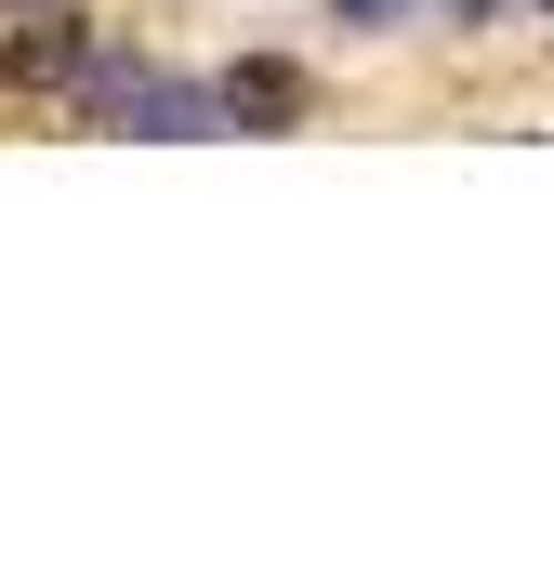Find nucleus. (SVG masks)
Returning <instances> with one entry per match:
<instances>
[{
  "label": "nucleus",
  "instance_id": "3",
  "mask_svg": "<svg viewBox=\"0 0 554 568\" xmlns=\"http://www.w3.org/2000/svg\"><path fill=\"white\" fill-rule=\"evenodd\" d=\"M66 67H80V27L40 0V27H13V40H0V80H66Z\"/></svg>",
  "mask_w": 554,
  "mask_h": 568
},
{
  "label": "nucleus",
  "instance_id": "4",
  "mask_svg": "<svg viewBox=\"0 0 554 568\" xmlns=\"http://www.w3.org/2000/svg\"><path fill=\"white\" fill-rule=\"evenodd\" d=\"M330 13H343V27H397L410 0H330Z\"/></svg>",
  "mask_w": 554,
  "mask_h": 568
},
{
  "label": "nucleus",
  "instance_id": "6",
  "mask_svg": "<svg viewBox=\"0 0 554 568\" xmlns=\"http://www.w3.org/2000/svg\"><path fill=\"white\" fill-rule=\"evenodd\" d=\"M0 13H40V0H0Z\"/></svg>",
  "mask_w": 554,
  "mask_h": 568
},
{
  "label": "nucleus",
  "instance_id": "1",
  "mask_svg": "<svg viewBox=\"0 0 554 568\" xmlns=\"http://www.w3.org/2000/svg\"><path fill=\"white\" fill-rule=\"evenodd\" d=\"M212 106H225V133H290L317 93H304V67H277V53H252V67H225L212 80Z\"/></svg>",
  "mask_w": 554,
  "mask_h": 568
},
{
  "label": "nucleus",
  "instance_id": "5",
  "mask_svg": "<svg viewBox=\"0 0 554 568\" xmlns=\"http://www.w3.org/2000/svg\"><path fill=\"white\" fill-rule=\"evenodd\" d=\"M435 13H449V27H489V13H502V0H435Z\"/></svg>",
  "mask_w": 554,
  "mask_h": 568
},
{
  "label": "nucleus",
  "instance_id": "2",
  "mask_svg": "<svg viewBox=\"0 0 554 568\" xmlns=\"http://www.w3.org/2000/svg\"><path fill=\"white\" fill-rule=\"evenodd\" d=\"M106 133H158V145H198V133H225V106L198 93V80H158V67H133V93H120V120Z\"/></svg>",
  "mask_w": 554,
  "mask_h": 568
}]
</instances>
